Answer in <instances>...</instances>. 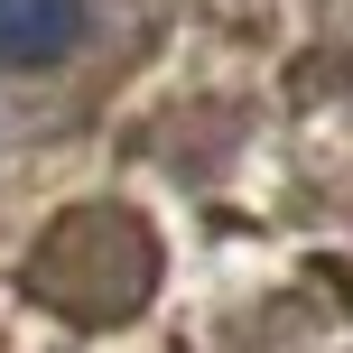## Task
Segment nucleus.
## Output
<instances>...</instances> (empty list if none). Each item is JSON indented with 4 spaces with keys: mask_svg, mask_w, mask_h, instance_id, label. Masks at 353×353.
Returning <instances> with one entry per match:
<instances>
[{
    "mask_svg": "<svg viewBox=\"0 0 353 353\" xmlns=\"http://www.w3.org/2000/svg\"><path fill=\"white\" fill-rule=\"evenodd\" d=\"M84 37V0H0V65H56Z\"/></svg>",
    "mask_w": 353,
    "mask_h": 353,
    "instance_id": "f257e3e1",
    "label": "nucleus"
}]
</instances>
